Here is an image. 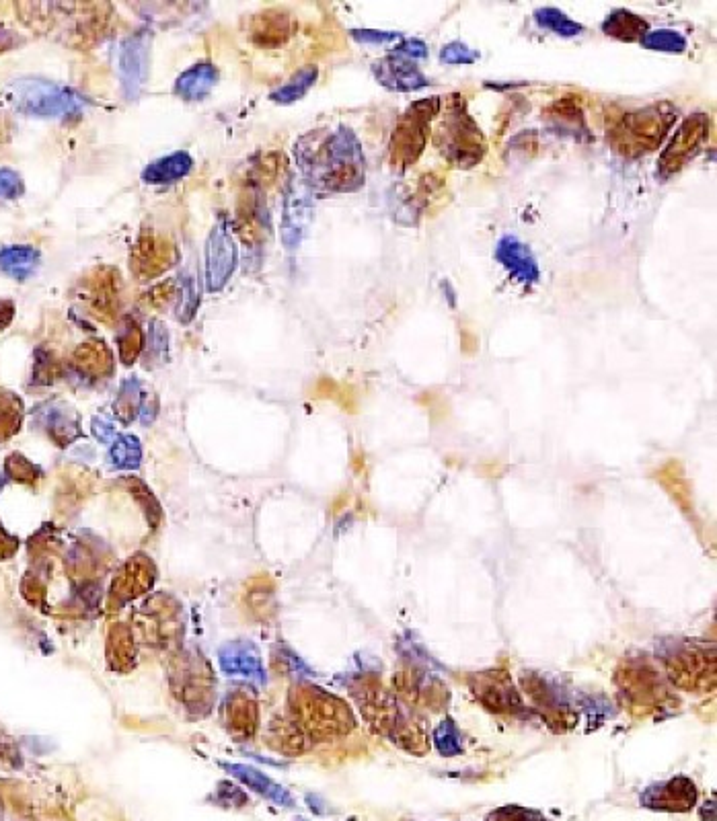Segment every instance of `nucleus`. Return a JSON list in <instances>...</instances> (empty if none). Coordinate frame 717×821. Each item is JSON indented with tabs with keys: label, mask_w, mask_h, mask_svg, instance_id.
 I'll return each instance as SVG.
<instances>
[{
	"label": "nucleus",
	"mask_w": 717,
	"mask_h": 821,
	"mask_svg": "<svg viewBox=\"0 0 717 821\" xmlns=\"http://www.w3.org/2000/svg\"><path fill=\"white\" fill-rule=\"evenodd\" d=\"M294 154L300 179L313 193H354L366 181L362 144L346 126L309 132Z\"/></svg>",
	"instance_id": "f257e3e1"
},
{
	"label": "nucleus",
	"mask_w": 717,
	"mask_h": 821,
	"mask_svg": "<svg viewBox=\"0 0 717 821\" xmlns=\"http://www.w3.org/2000/svg\"><path fill=\"white\" fill-rule=\"evenodd\" d=\"M434 146L452 167L473 169L483 161L487 142L467 109L465 97L457 93L448 97L440 124L434 130Z\"/></svg>",
	"instance_id": "f03ea898"
},
{
	"label": "nucleus",
	"mask_w": 717,
	"mask_h": 821,
	"mask_svg": "<svg viewBox=\"0 0 717 821\" xmlns=\"http://www.w3.org/2000/svg\"><path fill=\"white\" fill-rule=\"evenodd\" d=\"M676 117L678 109L670 101H658L648 107L629 111L609 132V144L619 154L635 159V156L656 150L664 142Z\"/></svg>",
	"instance_id": "7ed1b4c3"
},
{
	"label": "nucleus",
	"mask_w": 717,
	"mask_h": 821,
	"mask_svg": "<svg viewBox=\"0 0 717 821\" xmlns=\"http://www.w3.org/2000/svg\"><path fill=\"white\" fill-rule=\"evenodd\" d=\"M9 103L23 115L42 120H64L83 113L87 99L68 87L44 78H17L7 89Z\"/></svg>",
	"instance_id": "20e7f679"
},
{
	"label": "nucleus",
	"mask_w": 717,
	"mask_h": 821,
	"mask_svg": "<svg viewBox=\"0 0 717 821\" xmlns=\"http://www.w3.org/2000/svg\"><path fill=\"white\" fill-rule=\"evenodd\" d=\"M440 109V97L420 99L407 107L391 136V161L395 169L407 171L411 165L418 163L426 150L432 122L440 115Z\"/></svg>",
	"instance_id": "39448f33"
},
{
	"label": "nucleus",
	"mask_w": 717,
	"mask_h": 821,
	"mask_svg": "<svg viewBox=\"0 0 717 821\" xmlns=\"http://www.w3.org/2000/svg\"><path fill=\"white\" fill-rule=\"evenodd\" d=\"M664 668L674 686L687 692H707L715 684V653L683 643L664 655Z\"/></svg>",
	"instance_id": "423d86ee"
},
{
	"label": "nucleus",
	"mask_w": 717,
	"mask_h": 821,
	"mask_svg": "<svg viewBox=\"0 0 717 821\" xmlns=\"http://www.w3.org/2000/svg\"><path fill=\"white\" fill-rule=\"evenodd\" d=\"M709 130H711V122L705 113L689 115L687 120L678 126L668 146L664 148L660 161H658L656 177L666 181L678 171H683L699 154L701 146L707 142Z\"/></svg>",
	"instance_id": "0eeeda50"
},
{
	"label": "nucleus",
	"mask_w": 717,
	"mask_h": 821,
	"mask_svg": "<svg viewBox=\"0 0 717 821\" xmlns=\"http://www.w3.org/2000/svg\"><path fill=\"white\" fill-rule=\"evenodd\" d=\"M204 278L208 292H220L239 265V249L235 237L231 232V224L226 220H218L206 239V253H204Z\"/></svg>",
	"instance_id": "6e6552de"
},
{
	"label": "nucleus",
	"mask_w": 717,
	"mask_h": 821,
	"mask_svg": "<svg viewBox=\"0 0 717 821\" xmlns=\"http://www.w3.org/2000/svg\"><path fill=\"white\" fill-rule=\"evenodd\" d=\"M313 195L315 193L305 185L303 179H290L284 193V210L280 226L282 243L288 251H296L307 237L315 214Z\"/></svg>",
	"instance_id": "1a4fd4ad"
},
{
	"label": "nucleus",
	"mask_w": 717,
	"mask_h": 821,
	"mask_svg": "<svg viewBox=\"0 0 717 821\" xmlns=\"http://www.w3.org/2000/svg\"><path fill=\"white\" fill-rule=\"evenodd\" d=\"M623 696L629 698L631 705L652 711L664 707L668 702V690L662 682V676L650 666V663H625L617 674Z\"/></svg>",
	"instance_id": "9d476101"
},
{
	"label": "nucleus",
	"mask_w": 717,
	"mask_h": 821,
	"mask_svg": "<svg viewBox=\"0 0 717 821\" xmlns=\"http://www.w3.org/2000/svg\"><path fill=\"white\" fill-rule=\"evenodd\" d=\"M471 688L477 700L492 713H520L524 711L522 698L516 692L512 678L506 672H483L471 678Z\"/></svg>",
	"instance_id": "9b49d317"
},
{
	"label": "nucleus",
	"mask_w": 717,
	"mask_h": 821,
	"mask_svg": "<svg viewBox=\"0 0 717 821\" xmlns=\"http://www.w3.org/2000/svg\"><path fill=\"white\" fill-rule=\"evenodd\" d=\"M372 74L385 89L397 93H415L430 85L428 76L418 64L393 52L372 64Z\"/></svg>",
	"instance_id": "f8f14e48"
},
{
	"label": "nucleus",
	"mask_w": 717,
	"mask_h": 821,
	"mask_svg": "<svg viewBox=\"0 0 717 821\" xmlns=\"http://www.w3.org/2000/svg\"><path fill=\"white\" fill-rule=\"evenodd\" d=\"M496 259L498 263L510 273V276L522 286H535L541 280V267L531 251V247L524 245L518 237L506 234L496 245Z\"/></svg>",
	"instance_id": "ddd939ff"
},
{
	"label": "nucleus",
	"mask_w": 717,
	"mask_h": 821,
	"mask_svg": "<svg viewBox=\"0 0 717 821\" xmlns=\"http://www.w3.org/2000/svg\"><path fill=\"white\" fill-rule=\"evenodd\" d=\"M697 803V787L693 785L691 778L676 776L666 780V783L652 785L646 789V793L641 795V805H646L648 809L654 811H678L685 813L691 811Z\"/></svg>",
	"instance_id": "4468645a"
},
{
	"label": "nucleus",
	"mask_w": 717,
	"mask_h": 821,
	"mask_svg": "<svg viewBox=\"0 0 717 821\" xmlns=\"http://www.w3.org/2000/svg\"><path fill=\"white\" fill-rule=\"evenodd\" d=\"M305 709L303 717L313 731H323V733H337L346 731L352 727V715L350 711L342 705V702L325 696L323 692H313L309 690L307 696L303 698Z\"/></svg>",
	"instance_id": "2eb2a0df"
},
{
	"label": "nucleus",
	"mask_w": 717,
	"mask_h": 821,
	"mask_svg": "<svg viewBox=\"0 0 717 821\" xmlns=\"http://www.w3.org/2000/svg\"><path fill=\"white\" fill-rule=\"evenodd\" d=\"M148 39L142 33L130 35L120 52V83L126 101H136L146 81Z\"/></svg>",
	"instance_id": "dca6fc26"
},
{
	"label": "nucleus",
	"mask_w": 717,
	"mask_h": 821,
	"mask_svg": "<svg viewBox=\"0 0 717 821\" xmlns=\"http://www.w3.org/2000/svg\"><path fill=\"white\" fill-rule=\"evenodd\" d=\"M218 83V68L214 64H196L187 68L175 81V95L183 101H204Z\"/></svg>",
	"instance_id": "f3484780"
},
{
	"label": "nucleus",
	"mask_w": 717,
	"mask_h": 821,
	"mask_svg": "<svg viewBox=\"0 0 717 821\" xmlns=\"http://www.w3.org/2000/svg\"><path fill=\"white\" fill-rule=\"evenodd\" d=\"M192 169H194L192 156L185 150H179V152L163 156V159L159 161L150 163L142 171V181L148 185H173L190 175Z\"/></svg>",
	"instance_id": "a211bd4d"
},
{
	"label": "nucleus",
	"mask_w": 717,
	"mask_h": 821,
	"mask_svg": "<svg viewBox=\"0 0 717 821\" xmlns=\"http://www.w3.org/2000/svg\"><path fill=\"white\" fill-rule=\"evenodd\" d=\"M42 253L29 245H11L0 249V271L17 282L29 280L40 267Z\"/></svg>",
	"instance_id": "6ab92c4d"
},
{
	"label": "nucleus",
	"mask_w": 717,
	"mask_h": 821,
	"mask_svg": "<svg viewBox=\"0 0 717 821\" xmlns=\"http://www.w3.org/2000/svg\"><path fill=\"white\" fill-rule=\"evenodd\" d=\"M600 29L609 37L621 39V42H641L650 31V23L627 9H617L602 21Z\"/></svg>",
	"instance_id": "aec40b11"
},
{
	"label": "nucleus",
	"mask_w": 717,
	"mask_h": 821,
	"mask_svg": "<svg viewBox=\"0 0 717 821\" xmlns=\"http://www.w3.org/2000/svg\"><path fill=\"white\" fill-rule=\"evenodd\" d=\"M317 78H319V68H317V66L300 68V70L290 78L288 83H284L280 89H276V91L270 95V99H272L274 103H280V105L296 103V101L303 99V97L313 89V85L317 83Z\"/></svg>",
	"instance_id": "412c9836"
},
{
	"label": "nucleus",
	"mask_w": 717,
	"mask_h": 821,
	"mask_svg": "<svg viewBox=\"0 0 717 821\" xmlns=\"http://www.w3.org/2000/svg\"><path fill=\"white\" fill-rule=\"evenodd\" d=\"M547 117L553 122L555 130L559 132H572L574 136H578V132H586V124H584V115L580 105L572 99V97H565L555 101L549 109H547Z\"/></svg>",
	"instance_id": "4be33fe9"
},
{
	"label": "nucleus",
	"mask_w": 717,
	"mask_h": 821,
	"mask_svg": "<svg viewBox=\"0 0 717 821\" xmlns=\"http://www.w3.org/2000/svg\"><path fill=\"white\" fill-rule=\"evenodd\" d=\"M535 21L539 23V27L559 35V37H576L584 33V25L570 19L563 11L555 9V7H541L535 11Z\"/></svg>",
	"instance_id": "5701e85b"
},
{
	"label": "nucleus",
	"mask_w": 717,
	"mask_h": 821,
	"mask_svg": "<svg viewBox=\"0 0 717 821\" xmlns=\"http://www.w3.org/2000/svg\"><path fill=\"white\" fill-rule=\"evenodd\" d=\"M641 46L652 52L683 54L689 48V42H687V37L676 29H654L644 35V39H641Z\"/></svg>",
	"instance_id": "b1692460"
},
{
	"label": "nucleus",
	"mask_w": 717,
	"mask_h": 821,
	"mask_svg": "<svg viewBox=\"0 0 717 821\" xmlns=\"http://www.w3.org/2000/svg\"><path fill=\"white\" fill-rule=\"evenodd\" d=\"M144 341L146 335L140 329V325H136L132 319H126V323L122 325L120 333H118V345H120V356L122 362L126 366L134 364L136 358L144 351Z\"/></svg>",
	"instance_id": "393cba45"
},
{
	"label": "nucleus",
	"mask_w": 717,
	"mask_h": 821,
	"mask_svg": "<svg viewBox=\"0 0 717 821\" xmlns=\"http://www.w3.org/2000/svg\"><path fill=\"white\" fill-rule=\"evenodd\" d=\"M243 783H247L251 789H255L257 793H261V795H266L268 799H272V801H276V803H280V805H290L292 801H290V795L284 791V789H280L278 785H274L272 780H268L266 776L263 774H259V772H255V770H251V768H231Z\"/></svg>",
	"instance_id": "a878e982"
},
{
	"label": "nucleus",
	"mask_w": 717,
	"mask_h": 821,
	"mask_svg": "<svg viewBox=\"0 0 717 821\" xmlns=\"http://www.w3.org/2000/svg\"><path fill=\"white\" fill-rule=\"evenodd\" d=\"M21 423V401L7 390H0V438L15 434Z\"/></svg>",
	"instance_id": "bb28decb"
},
{
	"label": "nucleus",
	"mask_w": 717,
	"mask_h": 821,
	"mask_svg": "<svg viewBox=\"0 0 717 821\" xmlns=\"http://www.w3.org/2000/svg\"><path fill=\"white\" fill-rule=\"evenodd\" d=\"M77 364L89 370L91 374H101L111 370L113 360L103 345H85L77 351Z\"/></svg>",
	"instance_id": "cd10ccee"
},
{
	"label": "nucleus",
	"mask_w": 717,
	"mask_h": 821,
	"mask_svg": "<svg viewBox=\"0 0 717 821\" xmlns=\"http://www.w3.org/2000/svg\"><path fill=\"white\" fill-rule=\"evenodd\" d=\"M144 351L148 358H153L155 362L161 364V360H167L169 351V331L163 323L153 321L146 331V341H144Z\"/></svg>",
	"instance_id": "c85d7f7f"
},
{
	"label": "nucleus",
	"mask_w": 717,
	"mask_h": 821,
	"mask_svg": "<svg viewBox=\"0 0 717 821\" xmlns=\"http://www.w3.org/2000/svg\"><path fill=\"white\" fill-rule=\"evenodd\" d=\"M111 458L118 466H138L140 462V444L132 436H122L111 448Z\"/></svg>",
	"instance_id": "c756f323"
},
{
	"label": "nucleus",
	"mask_w": 717,
	"mask_h": 821,
	"mask_svg": "<svg viewBox=\"0 0 717 821\" xmlns=\"http://www.w3.org/2000/svg\"><path fill=\"white\" fill-rule=\"evenodd\" d=\"M479 60V52L469 48L463 42H450L440 50V62L461 66V64H475Z\"/></svg>",
	"instance_id": "7c9ffc66"
},
{
	"label": "nucleus",
	"mask_w": 717,
	"mask_h": 821,
	"mask_svg": "<svg viewBox=\"0 0 717 821\" xmlns=\"http://www.w3.org/2000/svg\"><path fill=\"white\" fill-rule=\"evenodd\" d=\"M25 193L23 179L17 171L13 169H0V202H13L19 200Z\"/></svg>",
	"instance_id": "2f4dec72"
},
{
	"label": "nucleus",
	"mask_w": 717,
	"mask_h": 821,
	"mask_svg": "<svg viewBox=\"0 0 717 821\" xmlns=\"http://www.w3.org/2000/svg\"><path fill=\"white\" fill-rule=\"evenodd\" d=\"M485 821H545V815L535 809L508 805V807L496 809L494 813H489Z\"/></svg>",
	"instance_id": "473e14b6"
},
{
	"label": "nucleus",
	"mask_w": 717,
	"mask_h": 821,
	"mask_svg": "<svg viewBox=\"0 0 717 821\" xmlns=\"http://www.w3.org/2000/svg\"><path fill=\"white\" fill-rule=\"evenodd\" d=\"M181 292L185 294L181 300V310H179V319L181 323H190L196 315V308H198V292H196V282L190 276H183L181 278Z\"/></svg>",
	"instance_id": "72a5a7b5"
},
{
	"label": "nucleus",
	"mask_w": 717,
	"mask_h": 821,
	"mask_svg": "<svg viewBox=\"0 0 717 821\" xmlns=\"http://www.w3.org/2000/svg\"><path fill=\"white\" fill-rule=\"evenodd\" d=\"M352 37L360 44H374V46H385L393 42H401L403 35L395 31H376V29H354Z\"/></svg>",
	"instance_id": "f704fd0d"
},
{
	"label": "nucleus",
	"mask_w": 717,
	"mask_h": 821,
	"mask_svg": "<svg viewBox=\"0 0 717 821\" xmlns=\"http://www.w3.org/2000/svg\"><path fill=\"white\" fill-rule=\"evenodd\" d=\"M434 739H436V746L440 748V752L444 756H455V754L461 752L457 731L450 723H442L440 729L434 733Z\"/></svg>",
	"instance_id": "c9c22d12"
},
{
	"label": "nucleus",
	"mask_w": 717,
	"mask_h": 821,
	"mask_svg": "<svg viewBox=\"0 0 717 821\" xmlns=\"http://www.w3.org/2000/svg\"><path fill=\"white\" fill-rule=\"evenodd\" d=\"M393 54L405 56L409 60H418V58H426L428 56V48L422 42V39H415V37H403L401 42L393 48Z\"/></svg>",
	"instance_id": "e433bc0d"
},
{
	"label": "nucleus",
	"mask_w": 717,
	"mask_h": 821,
	"mask_svg": "<svg viewBox=\"0 0 717 821\" xmlns=\"http://www.w3.org/2000/svg\"><path fill=\"white\" fill-rule=\"evenodd\" d=\"M15 319V304L11 300H0V333H3Z\"/></svg>",
	"instance_id": "4c0bfd02"
}]
</instances>
